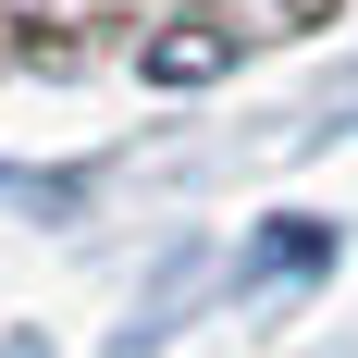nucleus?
<instances>
[{"label": "nucleus", "instance_id": "nucleus-1", "mask_svg": "<svg viewBox=\"0 0 358 358\" xmlns=\"http://www.w3.org/2000/svg\"><path fill=\"white\" fill-rule=\"evenodd\" d=\"M235 62V37L210 25V13H185L173 37H148V74H161V87H198V74H222Z\"/></svg>", "mask_w": 358, "mask_h": 358}]
</instances>
